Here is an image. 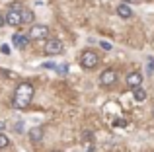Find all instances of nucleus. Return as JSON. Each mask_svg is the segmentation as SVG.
Returning <instances> with one entry per match:
<instances>
[{
	"label": "nucleus",
	"instance_id": "1",
	"mask_svg": "<svg viewBox=\"0 0 154 152\" xmlns=\"http://www.w3.org/2000/svg\"><path fill=\"white\" fill-rule=\"evenodd\" d=\"M31 98H33V86L29 82H20L12 98V105L16 109H26L31 103Z\"/></svg>",
	"mask_w": 154,
	"mask_h": 152
},
{
	"label": "nucleus",
	"instance_id": "2",
	"mask_svg": "<svg viewBox=\"0 0 154 152\" xmlns=\"http://www.w3.org/2000/svg\"><path fill=\"white\" fill-rule=\"evenodd\" d=\"M98 62H100V59H98V55L94 53V51H84L82 53V57H80V66H84V68H96L98 66Z\"/></svg>",
	"mask_w": 154,
	"mask_h": 152
},
{
	"label": "nucleus",
	"instance_id": "3",
	"mask_svg": "<svg viewBox=\"0 0 154 152\" xmlns=\"http://www.w3.org/2000/svg\"><path fill=\"white\" fill-rule=\"evenodd\" d=\"M47 35H49V27L35 23V26H31V29H29V33H27V37H31V39H45Z\"/></svg>",
	"mask_w": 154,
	"mask_h": 152
},
{
	"label": "nucleus",
	"instance_id": "4",
	"mask_svg": "<svg viewBox=\"0 0 154 152\" xmlns=\"http://www.w3.org/2000/svg\"><path fill=\"white\" fill-rule=\"evenodd\" d=\"M64 49L63 41H59V39H49V41L45 43V53L47 55H60Z\"/></svg>",
	"mask_w": 154,
	"mask_h": 152
},
{
	"label": "nucleus",
	"instance_id": "5",
	"mask_svg": "<svg viewBox=\"0 0 154 152\" xmlns=\"http://www.w3.org/2000/svg\"><path fill=\"white\" fill-rule=\"evenodd\" d=\"M6 23H8V26H12V27H18L20 23H22V10L12 8V10L6 14Z\"/></svg>",
	"mask_w": 154,
	"mask_h": 152
},
{
	"label": "nucleus",
	"instance_id": "6",
	"mask_svg": "<svg viewBox=\"0 0 154 152\" xmlns=\"http://www.w3.org/2000/svg\"><path fill=\"white\" fill-rule=\"evenodd\" d=\"M113 82H117V72L115 70H103L102 74H100V84L102 86H111Z\"/></svg>",
	"mask_w": 154,
	"mask_h": 152
},
{
	"label": "nucleus",
	"instance_id": "7",
	"mask_svg": "<svg viewBox=\"0 0 154 152\" xmlns=\"http://www.w3.org/2000/svg\"><path fill=\"white\" fill-rule=\"evenodd\" d=\"M127 86L131 88V90L143 88V74H140V72H131L127 76Z\"/></svg>",
	"mask_w": 154,
	"mask_h": 152
},
{
	"label": "nucleus",
	"instance_id": "8",
	"mask_svg": "<svg viewBox=\"0 0 154 152\" xmlns=\"http://www.w3.org/2000/svg\"><path fill=\"white\" fill-rule=\"evenodd\" d=\"M12 43H14L18 49H26L27 43H29V37H27V35H22V33H16V35H12Z\"/></svg>",
	"mask_w": 154,
	"mask_h": 152
},
{
	"label": "nucleus",
	"instance_id": "9",
	"mask_svg": "<svg viewBox=\"0 0 154 152\" xmlns=\"http://www.w3.org/2000/svg\"><path fill=\"white\" fill-rule=\"evenodd\" d=\"M29 138L33 142H39L43 138V129H41V127H33V129L29 131Z\"/></svg>",
	"mask_w": 154,
	"mask_h": 152
},
{
	"label": "nucleus",
	"instance_id": "10",
	"mask_svg": "<svg viewBox=\"0 0 154 152\" xmlns=\"http://www.w3.org/2000/svg\"><path fill=\"white\" fill-rule=\"evenodd\" d=\"M133 99H135L137 103H143L144 99H146V92H144L143 88H137V90H133Z\"/></svg>",
	"mask_w": 154,
	"mask_h": 152
},
{
	"label": "nucleus",
	"instance_id": "11",
	"mask_svg": "<svg viewBox=\"0 0 154 152\" xmlns=\"http://www.w3.org/2000/svg\"><path fill=\"white\" fill-rule=\"evenodd\" d=\"M117 14H119L121 18H131L133 12H131V8H129L127 4H119V6H117Z\"/></svg>",
	"mask_w": 154,
	"mask_h": 152
},
{
	"label": "nucleus",
	"instance_id": "12",
	"mask_svg": "<svg viewBox=\"0 0 154 152\" xmlns=\"http://www.w3.org/2000/svg\"><path fill=\"white\" fill-rule=\"evenodd\" d=\"M31 22H33V12L23 8L22 10V23H31Z\"/></svg>",
	"mask_w": 154,
	"mask_h": 152
},
{
	"label": "nucleus",
	"instance_id": "13",
	"mask_svg": "<svg viewBox=\"0 0 154 152\" xmlns=\"http://www.w3.org/2000/svg\"><path fill=\"white\" fill-rule=\"evenodd\" d=\"M8 144H10V138H8L4 133H0V150H4Z\"/></svg>",
	"mask_w": 154,
	"mask_h": 152
},
{
	"label": "nucleus",
	"instance_id": "14",
	"mask_svg": "<svg viewBox=\"0 0 154 152\" xmlns=\"http://www.w3.org/2000/svg\"><path fill=\"white\" fill-rule=\"evenodd\" d=\"M55 70H57L59 74H66V72H68V65H60V66L57 65V68H55Z\"/></svg>",
	"mask_w": 154,
	"mask_h": 152
},
{
	"label": "nucleus",
	"instance_id": "15",
	"mask_svg": "<svg viewBox=\"0 0 154 152\" xmlns=\"http://www.w3.org/2000/svg\"><path fill=\"white\" fill-rule=\"evenodd\" d=\"M100 47L105 49V51H111V43H109V41H100Z\"/></svg>",
	"mask_w": 154,
	"mask_h": 152
},
{
	"label": "nucleus",
	"instance_id": "16",
	"mask_svg": "<svg viewBox=\"0 0 154 152\" xmlns=\"http://www.w3.org/2000/svg\"><path fill=\"white\" fill-rule=\"evenodd\" d=\"M146 68H148V72H154V59H148V62H146Z\"/></svg>",
	"mask_w": 154,
	"mask_h": 152
},
{
	"label": "nucleus",
	"instance_id": "17",
	"mask_svg": "<svg viewBox=\"0 0 154 152\" xmlns=\"http://www.w3.org/2000/svg\"><path fill=\"white\" fill-rule=\"evenodd\" d=\"M0 53H4V55H10L12 51H10V47H8V45H0Z\"/></svg>",
	"mask_w": 154,
	"mask_h": 152
},
{
	"label": "nucleus",
	"instance_id": "18",
	"mask_svg": "<svg viewBox=\"0 0 154 152\" xmlns=\"http://www.w3.org/2000/svg\"><path fill=\"white\" fill-rule=\"evenodd\" d=\"M43 68H49V70H55V68H57V65H55V62H43Z\"/></svg>",
	"mask_w": 154,
	"mask_h": 152
},
{
	"label": "nucleus",
	"instance_id": "19",
	"mask_svg": "<svg viewBox=\"0 0 154 152\" xmlns=\"http://www.w3.org/2000/svg\"><path fill=\"white\" fill-rule=\"evenodd\" d=\"M115 127H127V121H125V119H119V121H115Z\"/></svg>",
	"mask_w": 154,
	"mask_h": 152
},
{
	"label": "nucleus",
	"instance_id": "20",
	"mask_svg": "<svg viewBox=\"0 0 154 152\" xmlns=\"http://www.w3.org/2000/svg\"><path fill=\"white\" fill-rule=\"evenodd\" d=\"M16 133H23V125H22V123H16Z\"/></svg>",
	"mask_w": 154,
	"mask_h": 152
},
{
	"label": "nucleus",
	"instance_id": "21",
	"mask_svg": "<svg viewBox=\"0 0 154 152\" xmlns=\"http://www.w3.org/2000/svg\"><path fill=\"white\" fill-rule=\"evenodd\" d=\"M4 23H6V18H4V16H0V27H2Z\"/></svg>",
	"mask_w": 154,
	"mask_h": 152
},
{
	"label": "nucleus",
	"instance_id": "22",
	"mask_svg": "<svg viewBox=\"0 0 154 152\" xmlns=\"http://www.w3.org/2000/svg\"><path fill=\"white\" fill-rule=\"evenodd\" d=\"M55 152H60V150H55Z\"/></svg>",
	"mask_w": 154,
	"mask_h": 152
},
{
	"label": "nucleus",
	"instance_id": "23",
	"mask_svg": "<svg viewBox=\"0 0 154 152\" xmlns=\"http://www.w3.org/2000/svg\"><path fill=\"white\" fill-rule=\"evenodd\" d=\"M152 115H154V111H152Z\"/></svg>",
	"mask_w": 154,
	"mask_h": 152
}]
</instances>
